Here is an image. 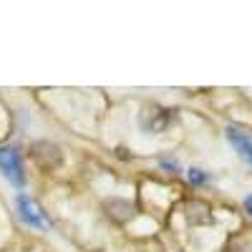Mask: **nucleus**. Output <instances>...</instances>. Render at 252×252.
<instances>
[{
  "mask_svg": "<svg viewBox=\"0 0 252 252\" xmlns=\"http://www.w3.org/2000/svg\"><path fill=\"white\" fill-rule=\"evenodd\" d=\"M245 209H247V215L252 217V194H250V197L245 199Z\"/></svg>",
  "mask_w": 252,
  "mask_h": 252,
  "instance_id": "nucleus-7",
  "label": "nucleus"
},
{
  "mask_svg": "<svg viewBox=\"0 0 252 252\" xmlns=\"http://www.w3.org/2000/svg\"><path fill=\"white\" fill-rule=\"evenodd\" d=\"M106 209H116V212H111L109 217H114L116 222H126V220H131L134 217V209L129 202H119V199H111L106 202Z\"/></svg>",
  "mask_w": 252,
  "mask_h": 252,
  "instance_id": "nucleus-5",
  "label": "nucleus"
},
{
  "mask_svg": "<svg viewBox=\"0 0 252 252\" xmlns=\"http://www.w3.org/2000/svg\"><path fill=\"white\" fill-rule=\"evenodd\" d=\"M189 179H192L194 184H202V182L207 179V174H202L199 169H192V172H189Z\"/></svg>",
  "mask_w": 252,
  "mask_h": 252,
  "instance_id": "nucleus-6",
  "label": "nucleus"
},
{
  "mask_svg": "<svg viewBox=\"0 0 252 252\" xmlns=\"http://www.w3.org/2000/svg\"><path fill=\"white\" fill-rule=\"evenodd\" d=\"M227 141L232 144V149L240 154L242 161L252 164V134L240 129V126H227Z\"/></svg>",
  "mask_w": 252,
  "mask_h": 252,
  "instance_id": "nucleus-4",
  "label": "nucleus"
},
{
  "mask_svg": "<svg viewBox=\"0 0 252 252\" xmlns=\"http://www.w3.org/2000/svg\"><path fill=\"white\" fill-rule=\"evenodd\" d=\"M18 215H20V220H23V222H28L31 227H38V229H43V227L51 224L48 217L40 212V207L31 197H26V194L18 197Z\"/></svg>",
  "mask_w": 252,
  "mask_h": 252,
  "instance_id": "nucleus-3",
  "label": "nucleus"
},
{
  "mask_svg": "<svg viewBox=\"0 0 252 252\" xmlns=\"http://www.w3.org/2000/svg\"><path fill=\"white\" fill-rule=\"evenodd\" d=\"M0 172L10 179V184H15L20 189L26 187V174H23V164H20V154H18V149H13V146H3V149H0Z\"/></svg>",
  "mask_w": 252,
  "mask_h": 252,
  "instance_id": "nucleus-1",
  "label": "nucleus"
},
{
  "mask_svg": "<svg viewBox=\"0 0 252 252\" xmlns=\"http://www.w3.org/2000/svg\"><path fill=\"white\" fill-rule=\"evenodd\" d=\"M31 157L38 166H43V169H56V166L61 164V159H63L58 146L51 144V141H35L31 146Z\"/></svg>",
  "mask_w": 252,
  "mask_h": 252,
  "instance_id": "nucleus-2",
  "label": "nucleus"
}]
</instances>
